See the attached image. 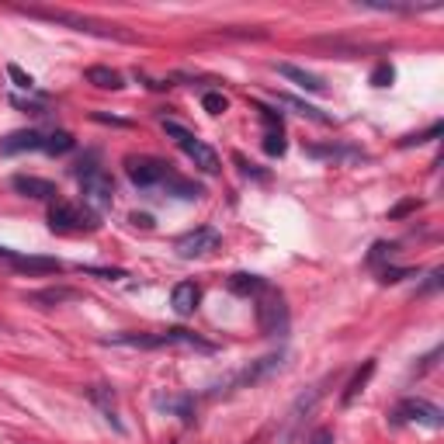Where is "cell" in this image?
Instances as JSON below:
<instances>
[{"mask_svg": "<svg viewBox=\"0 0 444 444\" xmlns=\"http://www.w3.org/2000/svg\"><path fill=\"white\" fill-rule=\"evenodd\" d=\"M163 132L181 146L184 153H187V160H191L202 174H219V167H222V163H219V153L212 150L209 143H202L191 129H184L181 122H174V118H163Z\"/></svg>", "mask_w": 444, "mask_h": 444, "instance_id": "3", "label": "cell"}, {"mask_svg": "<svg viewBox=\"0 0 444 444\" xmlns=\"http://www.w3.org/2000/svg\"><path fill=\"white\" fill-rule=\"evenodd\" d=\"M278 73L285 80H291L295 87H302V91H309V94H326V83L309 73V70H302V66H291V63H278Z\"/></svg>", "mask_w": 444, "mask_h": 444, "instance_id": "15", "label": "cell"}, {"mask_svg": "<svg viewBox=\"0 0 444 444\" xmlns=\"http://www.w3.org/2000/svg\"><path fill=\"white\" fill-rule=\"evenodd\" d=\"M11 187L25 198H35V202H56V184L46 181V177H35V174H14L11 177Z\"/></svg>", "mask_w": 444, "mask_h": 444, "instance_id": "10", "label": "cell"}, {"mask_svg": "<svg viewBox=\"0 0 444 444\" xmlns=\"http://www.w3.org/2000/svg\"><path fill=\"white\" fill-rule=\"evenodd\" d=\"M198 302H202V288L195 285V282H181V285H174V291H170V306H174L177 316H191L198 309Z\"/></svg>", "mask_w": 444, "mask_h": 444, "instance_id": "13", "label": "cell"}, {"mask_svg": "<svg viewBox=\"0 0 444 444\" xmlns=\"http://www.w3.org/2000/svg\"><path fill=\"white\" fill-rule=\"evenodd\" d=\"M28 18H42V21H53V25H66L73 31L83 35H98V38H118V42H132V35L118 25H105V21H94V18H83L73 11H46V7H25Z\"/></svg>", "mask_w": 444, "mask_h": 444, "instance_id": "1", "label": "cell"}, {"mask_svg": "<svg viewBox=\"0 0 444 444\" xmlns=\"http://www.w3.org/2000/svg\"><path fill=\"white\" fill-rule=\"evenodd\" d=\"M0 261H7L21 274H59L63 271V261H56V257H31V254L7 250V247H0Z\"/></svg>", "mask_w": 444, "mask_h": 444, "instance_id": "9", "label": "cell"}, {"mask_svg": "<svg viewBox=\"0 0 444 444\" xmlns=\"http://www.w3.org/2000/svg\"><path fill=\"white\" fill-rule=\"evenodd\" d=\"M309 444H334V430H330V427H319V430H313Z\"/></svg>", "mask_w": 444, "mask_h": 444, "instance_id": "34", "label": "cell"}, {"mask_svg": "<svg viewBox=\"0 0 444 444\" xmlns=\"http://www.w3.org/2000/svg\"><path fill=\"white\" fill-rule=\"evenodd\" d=\"M278 101H282V105H288V108H295L299 115H306V118H313V122H319V125H326V122H330V118H326V115H323L319 108L306 105V101H299V98H288V94H282Z\"/></svg>", "mask_w": 444, "mask_h": 444, "instance_id": "24", "label": "cell"}, {"mask_svg": "<svg viewBox=\"0 0 444 444\" xmlns=\"http://www.w3.org/2000/svg\"><path fill=\"white\" fill-rule=\"evenodd\" d=\"M313 157H330V160H365V153L358 150H340V146H309Z\"/></svg>", "mask_w": 444, "mask_h": 444, "instance_id": "25", "label": "cell"}, {"mask_svg": "<svg viewBox=\"0 0 444 444\" xmlns=\"http://www.w3.org/2000/svg\"><path fill=\"white\" fill-rule=\"evenodd\" d=\"M413 209H420V202H403V205L392 209V219H399V215H406V212H413Z\"/></svg>", "mask_w": 444, "mask_h": 444, "instance_id": "36", "label": "cell"}, {"mask_svg": "<svg viewBox=\"0 0 444 444\" xmlns=\"http://www.w3.org/2000/svg\"><path fill=\"white\" fill-rule=\"evenodd\" d=\"M157 344L160 347H195V351H205V354L215 351L209 340H202L198 334H191V330H181V326H177V330H163V334H157Z\"/></svg>", "mask_w": 444, "mask_h": 444, "instance_id": "14", "label": "cell"}, {"mask_svg": "<svg viewBox=\"0 0 444 444\" xmlns=\"http://www.w3.org/2000/svg\"><path fill=\"white\" fill-rule=\"evenodd\" d=\"M392 250H396L392 243H375V247H371V254H368V264H378V261H386V257H389Z\"/></svg>", "mask_w": 444, "mask_h": 444, "instance_id": "32", "label": "cell"}, {"mask_svg": "<svg viewBox=\"0 0 444 444\" xmlns=\"http://www.w3.org/2000/svg\"><path fill=\"white\" fill-rule=\"evenodd\" d=\"M229 291L236 295H257V291H267V282L261 274H247V271H236L229 278Z\"/></svg>", "mask_w": 444, "mask_h": 444, "instance_id": "20", "label": "cell"}, {"mask_svg": "<svg viewBox=\"0 0 444 444\" xmlns=\"http://www.w3.org/2000/svg\"><path fill=\"white\" fill-rule=\"evenodd\" d=\"M94 118H98V122H111V125H129L125 118H111V115H105V111H98Z\"/></svg>", "mask_w": 444, "mask_h": 444, "instance_id": "38", "label": "cell"}, {"mask_svg": "<svg viewBox=\"0 0 444 444\" xmlns=\"http://www.w3.org/2000/svg\"><path fill=\"white\" fill-rule=\"evenodd\" d=\"M49 226L56 233H94L101 222L87 205H73V202H56L49 209Z\"/></svg>", "mask_w": 444, "mask_h": 444, "instance_id": "4", "label": "cell"}, {"mask_svg": "<svg viewBox=\"0 0 444 444\" xmlns=\"http://www.w3.org/2000/svg\"><path fill=\"white\" fill-rule=\"evenodd\" d=\"M396 423H423L430 430H441L444 427V413L441 406H434L430 399H420V396H406L396 410H392Z\"/></svg>", "mask_w": 444, "mask_h": 444, "instance_id": "5", "label": "cell"}, {"mask_svg": "<svg viewBox=\"0 0 444 444\" xmlns=\"http://www.w3.org/2000/svg\"><path fill=\"white\" fill-rule=\"evenodd\" d=\"M42 132L35 129H21V132H11L0 139V153L4 157H14V153H28V150H42Z\"/></svg>", "mask_w": 444, "mask_h": 444, "instance_id": "11", "label": "cell"}, {"mask_svg": "<svg viewBox=\"0 0 444 444\" xmlns=\"http://www.w3.org/2000/svg\"><path fill=\"white\" fill-rule=\"evenodd\" d=\"M129 222L132 226H139V229H153V215H146V212H135Z\"/></svg>", "mask_w": 444, "mask_h": 444, "instance_id": "35", "label": "cell"}, {"mask_svg": "<svg viewBox=\"0 0 444 444\" xmlns=\"http://www.w3.org/2000/svg\"><path fill=\"white\" fill-rule=\"evenodd\" d=\"M125 174L139 191H153V187H163V181L170 177V163L157 157H125Z\"/></svg>", "mask_w": 444, "mask_h": 444, "instance_id": "6", "label": "cell"}, {"mask_svg": "<svg viewBox=\"0 0 444 444\" xmlns=\"http://www.w3.org/2000/svg\"><path fill=\"white\" fill-rule=\"evenodd\" d=\"M371 375H375V361H365V365L354 371V378H351V382L344 386V396H340V403H344V406H351V403H354V399H358V396L365 392V386H368V378H371Z\"/></svg>", "mask_w": 444, "mask_h": 444, "instance_id": "18", "label": "cell"}, {"mask_svg": "<svg viewBox=\"0 0 444 444\" xmlns=\"http://www.w3.org/2000/svg\"><path fill=\"white\" fill-rule=\"evenodd\" d=\"M7 77L14 80V87H21V91H35V80H31V73H25L18 63H11V66H7Z\"/></svg>", "mask_w": 444, "mask_h": 444, "instance_id": "28", "label": "cell"}, {"mask_svg": "<svg viewBox=\"0 0 444 444\" xmlns=\"http://www.w3.org/2000/svg\"><path fill=\"white\" fill-rule=\"evenodd\" d=\"M153 403L160 410H170L174 417H181V423H187V427L195 423V399L191 396H157Z\"/></svg>", "mask_w": 444, "mask_h": 444, "instance_id": "17", "label": "cell"}, {"mask_svg": "<svg viewBox=\"0 0 444 444\" xmlns=\"http://www.w3.org/2000/svg\"><path fill=\"white\" fill-rule=\"evenodd\" d=\"M282 365H285V354H282V351H278V354H264L261 361H254V365L236 378V386H257V382H264L267 375H274Z\"/></svg>", "mask_w": 444, "mask_h": 444, "instance_id": "12", "label": "cell"}, {"mask_svg": "<svg viewBox=\"0 0 444 444\" xmlns=\"http://www.w3.org/2000/svg\"><path fill=\"white\" fill-rule=\"evenodd\" d=\"M257 330L264 337H282L288 330V306L278 291H267L257 302Z\"/></svg>", "mask_w": 444, "mask_h": 444, "instance_id": "7", "label": "cell"}, {"mask_svg": "<svg viewBox=\"0 0 444 444\" xmlns=\"http://www.w3.org/2000/svg\"><path fill=\"white\" fill-rule=\"evenodd\" d=\"M87 83H94V87H101V91H122V87H125L122 73L111 70V66H91V70H87Z\"/></svg>", "mask_w": 444, "mask_h": 444, "instance_id": "19", "label": "cell"}, {"mask_svg": "<svg viewBox=\"0 0 444 444\" xmlns=\"http://www.w3.org/2000/svg\"><path fill=\"white\" fill-rule=\"evenodd\" d=\"M257 111H261V122L267 125V129H282V115L274 111V108H267V105H254Z\"/></svg>", "mask_w": 444, "mask_h": 444, "instance_id": "31", "label": "cell"}, {"mask_svg": "<svg viewBox=\"0 0 444 444\" xmlns=\"http://www.w3.org/2000/svg\"><path fill=\"white\" fill-rule=\"evenodd\" d=\"M219 243H222V236L219 229H212V226H198V229H191V233H184L177 243H174V250H177V257L184 261H198V257H209L219 250Z\"/></svg>", "mask_w": 444, "mask_h": 444, "instance_id": "8", "label": "cell"}, {"mask_svg": "<svg viewBox=\"0 0 444 444\" xmlns=\"http://www.w3.org/2000/svg\"><path fill=\"white\" fill-rule=\"evenodd\" d=\"M25 299L28 302H38V306H59V302H73L77 291L73 288H42V291H31Z\"/></svg>", "mask_w": 444, "mask_h": 444, "instance_id": "21", "label": "cell"}, {"mask_svg": "<svg viewBox=\"0 0 444 444\" xmlns=\"http://www.w3.org/2000/svg\"><path fill=\"white\" fill-rule=\"evenodd\" d=\"M264 153H267V157H282V153H285V135H282V129L264 132Z\"/></svg>", "mask_w": 444, "mask_h": 444, "instance_id": "26", "label": "cell"}, {"mask_svg": "<svg viewBox=\"0 0 444 444\" xmlns=\"http://www.w3.org/2000/svg\"><path fill=\"white\" fill-rule=\"evenodd\" d=\"M202 108H205L209 115H222V111L229 108V98H226L222 91H209V94H202Z\"/></svg>", "mask_w": 444, "mask_h": 444, "instance_id": "27", "label": "cell"}, {"mask_svg": "<svg viewBox=\"0 0 444 444\" xmlns=\"http://www.w3.org/2000/svg\"><path fill=\"white\" fill-rule=\"evenodd\" d=\"M441 285V271H430V278H427V285L420 288V291H434V288Z\"/></svg>", "mask_w": 444, "mask_h": 444, "instance_id": "37", "label": "cell"}, {"mask_svg": "<svg viewBox=\"0 0 444 444\" xmlns=\"http://www.w3.org/2000/svg\"><path fill=\"white\" fill-rule=\"evenodd\" d=\"M42 150H46V153H49V157H63V153H70V150H73V135H70V132H53V135H46V139H42Z\"/></svg>", "mask_w": 444, "mask_h": 444, "instance_id": "22", "label": "cell"}, {"mask_svg": "<svg viewBox=\"0 0 444 444\" xmlns=\"http://www.w3.org/2000/svg\"><path fill=\"white\" fill-rule=\"evenodd\" d=\"M87 399H91V403L105 413V420L115 427V430H118V434L125 430V427L118 423V417H115V389H111V386H105V382H101V386H91V389H87Z\"/></svg>", "mask_w": 444, "mask_h": 444, "instance_id": "16", "label": "cell"}, {"mask_svg": "<svg viewBox=\"0 0 444 444\" xmlns=\"http://www.w3.org/2000/svg\"><path fill=\"white\" fill-rule=\"evenodd\" d=\"M163 187H167V191H170L174 198H202V187H198V184L181 181V177H174V174H170V177L163 181Z\"/></svg>", "mask_w": 444, "mask_h": 444, "instance_id": "23", "label": "cell"}, {"mask_svg": "<svg viewBox=\"0 0 444 444\" xmlns=\"http://www.w3.org/2000/svg\"><path fill=\"white\" fill-rule=\"evenodd\" d=\"M236 167H239V170H243V174H247V177H257V181H264V177H267V174H264V170H257V167H254V163H247V160L239 157V153H236Z\"/></svg>", "mask_w": 444, "mask_h": 444, "instance_id": "33", "label": "cell"}, {"mask_svg": "<svg viewBox=\"0 0 444 444\" xmlns=\"http://www.w3.org/2000/svg\"><path fill=\"white\" fill-rule=\"evenodd\" d=\"M77 177H80V195H83V205L94 212V215H101L115 205V181H111V174L101 170V167H94V163H80L77 167Z\"/></svg>", "mask_w": 444, "mask_h": 444, "instance_id": "2", "label": "cell"}, {"mask_svg": "<svg viewBox=\"0 0 444 444\" xmlns=\"http://www.w3.org/2000/svg\"><path fill=\"white\" fill-rule=\"evenodd\" d=\"M392 80H396V70H392L389 63H378V66L371 70V83H375V87H389Z\"/></svg>", "mask_w": 444, "mask_h": 444, "instance_id": "29", "label": "cell"}, {"mask_svg": "<svg viewBox=\"0 0 444 444\" xmlns=\"http://www.w3.org/2000/svg\"><path fill=\"white\" fill-rule=\"evenodd\" d=\"M413 274H417L413 267H386V271H382V285H396V282L413 278Z\"/></svg>", "mask_w": 444, "mask_h": 444, "instance_id": "30", "label": "cell"}]
</instances>
